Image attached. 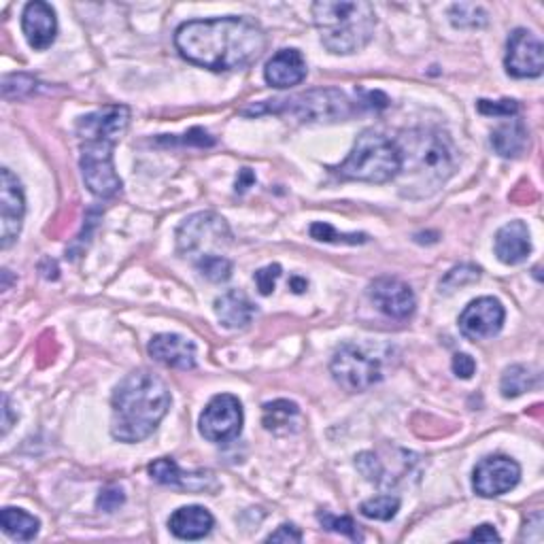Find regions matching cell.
<instances>
[{
    "label": "cell",
    "mask_w": 544,
    "mask_h": 544,
    "mask_svg": "<svg viewBox=\"0 0 544 544\" xmlns=\"http://www.w3.org/2000/svg\"><path fill=\"white\" fill-rule=\"evenodd\" d=\"M179 54L209 71H238L258 60L266 49L262 26L249 17H215L185 22L175 32Z\"/></svg>",
    "instance_id": "6da1fadb"
},
{
    "label": "cell",
    "mask_w": 544,
    "mask_h": 544,
    "mask_svg": "<svg viewBox=\"0 0 544 544\" xmlns=\"http://www.w3.org/2000/svg\"><path fill=\"white\" fill-rule=\"evenodd\" d=\"M128 122L130 109L113 105L81 117L77 124L81 175L88 190L98 198H111L122 190V179L113 164V147L126 132Z\"/></svg>",
    "instance_id": "7a4b0ae2"
},
{
    "label": "cell",
    "mask_w": 544,
    "mask_h": 544,
    "mask_svg": "<svg viewBox=\"0 0 544 544\" xmlns=\"http://www.w3.org/2000/svg\"><path fill=\"white\" fill-rule=\"evenodd\" d=\"M168 385L149 370L130 372L113 391L111 434L119 442H141L149 438L170 408Z\"/></svg>",
    "instance_id": "3957f363"
},
{
    "label": "cell",
    "mask_w": 544,
    "mask_h": 544,
    "mask_svg": "<svg viewBox=\"0 0 544 544\" xmlns=\"http://www.w3.org/2000/svg\"><path fill=\"white\" fill-rule=\"evenodd\" d=\"M396 145L400 149L398 177H404V196H432L453 175L455 149L447 134L436 130H411L396 141Z\"/></svg>",
    "instance_id": "277c9868"
},
{
    "label": "cell",
    "mask_w": 544,
    "mask_h": 544,
    "mask_svg": "<svg viewBox=\"0 0 544 544\" xmlns=\"http://www.w3.org/2000/svg\"><path fill=\"white\" fill-rule=\"evenodd\" d=\"M313 22L321 43L332 54L362 51L377 28V11L366 0H321L313 5Z\"/></svg>",
    "instance_id": "5b68a950"
},
{
    "label": "cell",
    "mask_w": 544,
    "mask_h": 544,
    "mask_svg": "<svg viewBox=\"0 0 544 544\" xmlns=\"http://www.w3.org/2000/svg\"><path fill=\"white\" fill-rule=\"evenodd\" d=\"M336 173L349 181L389 183L398 179L400 173V149L385 134L366 130L357 136L351 153Z\"/></svg>",
    "instance_id": "8992f818"
},
{
    "label": "cell",
    "mask_w": 544,
    "mask_h": 544,
    "mask_svg": "<svg viewBox=\"0 0 544 544\" xmlns=\"http://www.w3.org/2000/svg\"><path fill=\"white\" fill-rule=\"evenodd\" d=\"M292 115L300 122H338V119H347L357 113V105L353 100L336 88H321L309 90L281 100H268L260 107L245 109L243 115Z\"/></svg>",
    "instance_id": "52a82bcc"
},
{
    "label": "cell",
    "mask_w": 544,
    "mask_h": 544,
    "mask_svg": "<svg viewBox=\"0 0 544 544\" xmlns=\"http://www.w3.org/2000/svg\"><path fill=\"white\" fill-rule=\"evenodd\" d=\"M232 243V232L215 213H196L187 217L177 230V247L183 258L196 262L204 258L221 255L219 249H224Z\"/></svg>",
    "instance_id": "ba28073f"
},
{
    "label": "cell",
    "mask_w": 544,
    "mask_h": 544,
    "mask_svg": "<svg viewBox=\"0 0 544 544\" xmlns=\"http://www.w3.org/2000/svg\"><path fill=\"white\" fill-rule=\"evenodd\" d=\"M330 370L334 381L347 391H366L383 379V368L377 357L351 343L336 349Z\"/></svg>",
    "instance_id": "9c48e42d"
},
{
    "label": "cell",
    "mask_w": 544,
    "mask_h": 544,
    "mask_svg": "<svg viewBox=\"0 0 544 544\" xmlns=\"http://www.w3.org/2000/svg\"><path fill=\"white\" fill-rule=\"evenodd\" d=\"M243 432V406L230 394L215 396L200 415V434L209 442H230Z\"/></svg>",
    "instance_id": "30bf717a"
},
{
    "label": "cell",
    "mask_w": 544,
    "mask_h": 544,
    "mask_svg": "<svg viewBox=\"0 0 544 544\" xmlns=\"http://www.w3.org/2000/svg\"><path fill=\"white\" fill-rule=\"evenodd\" d=\"M506 73L515 79H534L542 75L544 47L534 32L517 28L506 47Z\"/></svg>",
    "instance_id": "8fae6325"
},
{
    "label": "cell",
    "mask_w": 544,
    "mask_h": 544,
    "mask_svg": "<svg viewBox=\"0 0 544 544\" xmlns=\"http://www.w3.org/2000/svg\"><path fill=\"white\" fill-rule=\"evenodd\" d=\"M521 468L506 455H493L481 459L472 474V487L481 498H498L502 493L517 487Z\"/></svg>",
    "instance_id": "7c38bea8"
},
{
    "label": "cell",
    "mask_w": 544,
    "mask_h": 544,
    "mask_svg": "<svg viewBox=\"0 0 544 544\" xmlns=\"http://www.w3.org/2000/svg\"><path fill=\"white\" fill-rule=\"evenodd\" d=\"M26 200L22 185L9 168L0 170V247L9 249L22 230Z\"/></svg>",
    "instance_id": "4fadbf2b"
},
{
    "label": "cell",
    "mask_w": 544,
    "mask_h": 544,
    "mask_svg": "<svg viewBox=\"0 0 544 544\" xmlns=\"http://www.w3.org/2000/svg\"><path fill=\"white\" fill-rule=\"evenodd\" d=\"M504 306L496 298H476L459 315V332L470 340H487L504 326Z\"/></svg>",
    "instance_id": "5bb4252c"
},
{
    "label": "cell",
    "mask_w": 544,
    "mask_h": 544,
    "mask_svg": "<svg viewBox=\"0 0 544 544\" xmlns=\"http://www.w3.org/2000/svg\"><path fill=\"white\" fill-rule=\"evenodd\" d=\"M370 298L391 319H408L415 313V294L408 283L396 277H381L370 285Z\"/></svg>",
    "instance_id": "9a60e30c"
},
{
    "label": "cell",
    "mask_w": 544,
    "mask_h": 544,
    "mask_svg": "<svg viewBox=\"0 0 544 544\" xmlns=\"http://www.w3.org/2000/svg\"><path fill=\"white\" fill-rule=\"evenodd\" d=\"M22 30L32 49L43 51L51 47V43L56 41V34H58L56 11L51 9V5L41 3V0L28 3L22 13Z\"/></svg>",
    "instance_id": "2e32d148"
},
{
    "label": "cell",
    "mask_w": 544,
    "mask_h": 544,
    "mask_svg": "<svg viewBox=\"0 0 544 544\" xmlns=\"http://www.w3.org/2000/svg\"><path fill=\"white\" fill-rule=\"evenodd\" d=\"M149 355L153 360L177 370H192L196 366V345L179 334H158L151 338Z\"/></svg>",
    "instance_id": "e0dca14e"
},
{
    "label": "cell",
    "mask_w": 544,
    "mask_h": 544,
    "mask_svg": "<svg viewBox=\"0 0 544 544\" xmlns=\"http://www.w3.org/2000/svg\"><path fill=\"white\" fill-rule=\"evenodd\" d=\"M264 79L272 88H294L306 79V62L298 49H281L264 68Z\"/></svg>",
    "instance_id": "ac0fdd59"
},
{
    "label": "cell",
    "mask_w": 544,
    "mask_h": 544,
    "mask_svg": "<svg viewBox=\"0 0 544 544\" xmlns=\"http://www.w3.org/2000/svg\"><path fill=\"white\" fill-rule=\"evenodd\" d=\"M149 474H151L153 481H158L168 487H179L183 491H207V489L215 487V479H213L211 472L200 470V472L185 474L179 470L175 459H170V457L156 459V462L149 466Z\"/></svg>",
    "instance_id": "d6986e66"
},
{
    "label": "cell",
    "mask_w": 544,
    "mask_h": 544,
    "mask_svg": "<svg viewBox=\"0 0 544 544\" xmlns=\"http://www.w3.org/2000/svg\"><path fill=\"white\" fill-rule=\"evenodd\" d=\"M496 255L502 264L515 266L527 260V255L532 253V241H530V228L523 221H510V224L502 226L496 234Z\"/></svg>",
    "instance_id": "ffe728a7"
},
{
    "label": "cell",
    "mask_w": 544,
    "mask_h": 544,
    "mask_svg": "<svg viewBox=\"0 0 544 544\" xmlns=\"http://www.w3.org/2000/svg\"><path fill=\"white\" fill-rule=\"evenodd\" d=\"M215 525L213 515L204 506H183L168 519V527L181 540H200L209 536Z\"/></svg>",
    "instance_id": "44dd1931"
},
{
    "label": "cell",
    "mask_w": 544,
    "mask_h": 544,
    "mask_svg": "<svg viewBox=\"0 0 544 544\" xmlns=\"http://www.w3.org/2000/svg\"><path fill=\"white\" fill-rule=\"evenodd\" d=\"M215 315L224 328L243 330L255 317V304L243 292L230 289L215 300Z\"/></svg>",
    "instance_id": "7402d4cb"
},
{
    "label": "cell",
    "mask_w": 544,
    "mask_h": 544,
    "mask_svg": "<svg viewBox=\"0 0 544 544\" xmlns=\"http://www.w3.org/2000/svg\"><path fill=\"white\" fill-rule=\"evenodd\" d=\"M491 147L502 158H519L527 147V128L521 119H508L491 134Z\"/></svg>",
    "instance_id": "603a6c76"
},
{
    "label": "cell",
    "mask_w": 544,
    "mask_h": 544,
    "mask_svg": "<svg viewBox=\"0 0 544 544\" xmlns=\"http://www.w3.org/2000/svg\"><path fill=\"white\" fill-rule=\"evenodd\" d=\"M0 521H3V532L13 538V540H20V542H30L37 538L39 534V519L26 513V510L22 508H13V506H7L3 513H0Z\"/></svg>",
    "instance_id": "cb8c5ba5"
},
{
    "label": "cell",
    "mask_w": 544,
    "mask_h": 544,
    "mask_svg": "<svg viewBox=\"0 0 544 544\" xmlns=\"http://www.w3.org/2000/svg\"><path fill=\"white\" fill-rule=\"evenodd\" d=\"M298 417H300L298 404L289 400H275V402L264 404L262 423L268 432L287 434L289 430H294L292 425H296Z\"/></svg>",
    "instance_id": "d4e9b609"
},
{
    "label": "cell",
    "mask_w": 544,
    "mask_h": 544,
    "mask_svg": "<svg viewBox=\"0 0 544 544\" xmlns=\"http://www.w3.org/2000/svg\"><path fill=\"white\" fill-rule=\"evenodd\" d=\"M538 383V374L530 366H510L504 370L500 391L504 398H519Z\"/></svg>",
    "instance_id": "484cf974"
},
{
    "label": "cell",
    "mask_w": 544,
    "mask_h": 544,
    "mask_svg": "<svg viewBox=\"0 0 544 544\" xmlns=\"http://www.w3.org/2000/svg\"><path fill=\"white\" fill-rule=\"evenodd\" d=\"M453 26L457 28H483L487 24V13L483 7L472 3L453 5L449 11Z\"/></svg>",
    "instance_id": "4316f807"
},
{
    "label": "cell",
    "mask_w": 544,
    "mask_h": 544,
    "mask_svg": "<svg viewBox=\"0 0 544 544\" xmlns=\"http://www.w3.org/2000/svg\"><path fill=\"white\" fill-rule=\"evenodd\" d=\"M362 515L366 519H374V521H389L398 515L400 510V500L396 496H379L366 500L362 506Z\"/></svg>",
    "instance_id": "83f0119b"
},
{
    "label": "cell",
    "mask_w": 544,
    "mask_h": 544,
    "mask_svg": "<svg viewBox=\"0 0 544 544\" xmlns=\"http://www.w3.org/2000/svg\"><path fill=\"white\" fill-rule=\"evenodd\" d=\"M196 268L200 275L211 283H224L232 275V262L226 255H213V258H204L196 262Z\"/></svg>",
    "instance_id": "f1b7e54d"
},
{
    "label": "cell",
    "mask_w": 544,
    "mask_h": 544,
    "mask_svg": "<svg viewBox=\"0 0 544 544\" xmlns=\"http://www.w3.org/2000/svg\"><path fill=\"white\" fill-rule=\"evenodd\" d=\"M311 236L315 238V241H323V243H345V245H362L368 241L366 234H343V232H336L330 224H321V221H317V224L311 226Z\"/></svg>",
    "instance_id": "f546056e"
},
{
    "label": "cell",
    "mask_w": 544,
    "mask_h": 544,
    "mask_svg": "<svg viewBox=\"0 0 544 544\" xmlns=\"http://www.w3.org/2000/svg\"><path fill=\"white\" fill-rule=\"evenodd\" d=\"M319 523L326 527V530L330 532H336V534H343L347 538H351L353 542H362L364 536L362 532L357 530V523L351 519V517H338V515H332V513H319L317 515Z\"/></svg>",
    "instance_id": "4dcf8cb0"
},
{
    "label": "cell",
    "mask_w": 544,
    "mask_h": 544,
    "mask_svg": "<svg viewBox=\"0 0 544 544\" xmlns=\"http://www.w3.org/2000/svg\"><path fill=\"white\" fill-rule=\"evenodd\" d=\"M279 277H281V266L270 264V266L260 268L258 272H255L253 281H255V285H258L262 296H270L272 292H275V285H277Z\"/></svg>",
    "instance_id": "1f68e13d"
},
{
    "label": "cell",
    "mask_w": 544,
    "mask_h": 544,
    "mask_svg": "<svg viewBox=\"0 0 544 544\" xmlns=\"http://www.w3.org/2000/svg\"><path fill=\"white\" fill-rule=\"evenodd\" d=\"M479 268H474V266H459V268H453L449 275L442 279L440 287H445V289H455V287H462V285H468L472 281L479 279Z\"/></svg>",
    "instance_id": "d6a6232c"
},
{
    "label": "cell",
    "mask_w": 544,
    "mask_h": 544,
    "mask_svg": "<svg viewBox=\"0 0 544 544\" xmlns=\"http://www.w3.org/2000/svg\"><path fill=\"white\" fill-rule=\"evenodd\" d=\"M476 109H479L483 115H493V117H510V115H517L519 105H517L515 100H498V102H491V100H479V105H476Z\"/></svg>",
    "instance_id": "836d02e7"
},
{
    "label": "cell",
    "mask_w": 544,
    "mask_h": 544,
    "mask_svg": "<svg viewBox=\"0 0 544 544\" xmlns=\"http://www.w3.org/2000/svg\"><path fill=\"white\" fill-rule=\"evenodd\" d=\"M126 502V496H124V491L119 489V487H107V489H102L100 491V496L96 500V506L100 510H105V513H115V510L122 506Z\"/></svg>",
    "instance_id": "e575fe53"
},
{
    "label": "cell",
    "mask_w": 544,
    "mask_h": 544,
    "mask_svg": "<svg viewBox=\"0 0 544 544\" xmlns=\"http://www.w3.org/2000/svg\"><path fill=\"white\" fill-rule=\"evenodd\" d=\"M451 368H453V372L457 374L459 379H472V374L476 372V362L472 360L468 353H457L453 357Z\"/></svg>",
    "instance_id": "d590c367"
},
{
    "label": "cell",
    "mask_w": 544,
    "mask_h": 544,
    "mask_svg": "<svg viewBox=\"0 0 544 544\" xmlns=\"http://www.w3.org/2000/svg\"><path fill=\"white\" fill-rule=\"evenodd\" d=\"M268 542H302V532L298 530L296 525H281L277 532H272L268 538Z\"/></svg>",
    "instance_id": "8d00e7d4"
},
{
    "label": "cell",
    "mask_w": 544,
    "mask_h": 544,
    "mask_svg": "<svg viewBox=\"0 0 544 544\" xmlns=\"http://www.w3.org/2000/svg\"><path fill=\"white\" fill-rule=\"evenodd\" d=\"M470 540H481V542H500V534L496 532V527L489 525V523H483L476 527V530L470 534Z\"/></svg>",
    "instance_id": "74e56055"
},
{
    "label": "cell",
    "mask_w": 544,
    "mask_h": 544,
    "mask_svg": "<svg viewBox=\"0 0 544 544\" xmlns=\"http://www.w3.org/2000/svg\"><path fill=\"white\" fill-rule=\"evenodd\" d=\"M241 175H243L245 179H243V181H236V190H238V187H241V192H243V190H247V185L253 183L255 179H253V175H251V170H249V168H243V170H241Z\"/></svg>",
    "instance_id": "f35d334b"
},
{
    "label": "cell",
    "mask_w": 544,
    "mask_h": 544,
    "mask_svg": "<svg viewBox=\"0 0 544 544\" xmlns=\"http://www.w3.org/2000/svg\"><path fill=\"white\" fill-rule=\"evenodd\" d=\"M3 413H5V421H3V434L9 432L11 428V406H9V400L5 398V408H3Z\"/></svg>",
    "instance_id": "ab89813d"
},
{
    "label": "cell",
    "mask_w": 544,
    "mask_h": 544,
    "mask_svg": "<svg viewBox=\"0 0 544 544\" xmlns=\"http://www.w3.org/2000/svg\"><path fill=\"white\" fill-rule=\"evenodd\" d=\"M306 287H309V283H306L304 279H298V277H294V279H292V289H294V294H302Z\"/></svg>",
    "instance_id": "60d3db41"
}]
</instances>
